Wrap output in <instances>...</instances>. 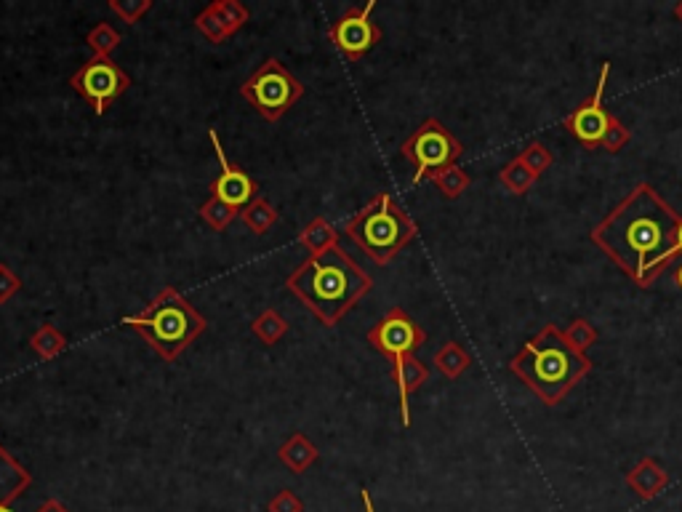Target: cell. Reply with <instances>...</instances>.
<instances>
[{"instance_id":"cell-1","label":"cell","mask_w":682,"mask_h":512,"mask_svg":"<svg viewBox=\"0 0 682 512\" xmlns=\"http://www.w3.org/2000/svg\"><path fill=\"white\" fill-rule=\"evenodd\" d=\"M682 214L669 206L651 184H637L611 214L592 230V243L611 256L637 286H653L659 272L677 256Z\"/></svg>"},{"instance_id":"cell-2","label":"cell","mask_w":682,"mask_h":512,"mask_svg":"<svg viewBox=\"0 0 682 512\" xmlns=\"http://www.w3.org/2000/svg\"><path fill=\"white\" fill-rule=\"evenodd\" d=\"M286 288L323 323L339 326L341 318L373 288V278L341 246L310 256L286 278Z\"/></svg>"},{"instance_id":"cell-3","label":"cell","mask_w":682,"mask_h":512,"mask_svg":"<svg viewBox=\"0 0 682 512\" xmlns=\"http://www.w3.org/2000/svg\"><path fill=\"white\" fill-rule=\"evenodd\" d=\"M509 371L520 376L547 406H557L592 371V360L565 339L563 328L549 323L525 342L509 363Z\"/></svg>"},{"instance_id":"cell-4","label":"cell","mask_w":682,"mask_h":512,"mask_svg":"<svg viewBox=\"0 0 682 512\" xmlns=\"http://www.w3.org/2000/svg\"><path fill=\"white\" fill-rule=\"evenodd\" d=\"M123 326L134 328L160 358L166 363H174L206 331L208 323L176 288L168 286L155 294V299L142 312L126 315Z\"/></svg>"},{"instance_id":"cell-5","label":"cell","mask_w":682,"mask_h":512,"mask_svg":"<svg viewBox=\"0 0 682 512\" xmlns=\"http://www.w3.org/2000/svg\"><path fill=\"white\" fill-rule=\"evenodd\" d=\"M344 232L371 256L373 262L389 264L416 238L419 227L389 192H379L368 206L360 208L344 224Z\"/></svg>"},{"instance_id":"cell-6","label":"cell","mask_w":682,"mask_h":512,"mask_svg":"<svg viewBox=\"0 0 682 512\" xmlns=\"http://www.w3.org/2000/svg\"><path fill=\"white\" fill-rule=\"evenodd\" d=\"M240 96L254 104L264 120H280L304 96L302 80L294 78L283 64L270 56L259 64V70L240 86Z\"/></svg>"},{"instance_id":"cell-7","label":"cell","mask_w":682,"mask_h":512,"mask_svg":"<svg viewBox=\"0 0 682 512\" xmlns=\"http://www.w3.org/2000/svg\"><path fill=\"white\" fill-rule=\"evenodd\" d=\"M461 142L437 118H427L400 147V155L413 163V184L432 179L437 171L456 166L461 158Z\"/></svg>"},{"instance_id":"cell-8","label":"cell","mask_w":682,"mask_h":512,"mask_svg":"<svg viewBox=\"0 0 682 512\" xmlns=\"http://www.w3.org/2000/svg\"><path fill=\"white\" fill-rule=\"evenodd\" d=\"M70 86L94 107L96 115H104L118 96H123L131 86L128 72L110 56H91L83 67L70 78Z\"/></svg>"},{"instance_id":"cell-9","label":"cell","mask_w":682,"mask_h":512,"mask_svg":"<svg viewBox=\"0 0 682 512\" xmlns=\"http://www.w3.org/2000/svg\"><path fill=\"white\" fill-rule=\"evenodd\" d=\"M373 8H376V0H368L365 6L349 8L347 14H341L331 27H328V35H331V43L339 48L344 59L349 62H360L368 51H371L376 43L381 40L379 24L373 22Z\"/></svg>"},{"instance_id":"cell-10","label":"cell","mask_w":682,"mask_h":512,"mask_svg":"<svg viewBox=\"0 0 682 512\" xmlns=\"http://www.w3.org/2000/svg\"><path fill=\"white\" fill-rule=\"evenodd\" d=\"M427 342L424 328L403 310V307H392L376 326L368 331V344L389 360L405 358L419 350L421 344Z\"/></svg>"},{"instance_id":"cell-11","label":"cell","mask_w":682,"mask_h":512,"mask_svg":"<svg viewBox=\"0 0 682 512\" xmlns=\"http://www.w3.org/2000/svg\"><path fill=\"white\" fill-rule=\"evenodd\" d=\"M208 139H211V147H214L219 168H222V174L211 182V195L222 198L227 206L243 211L248 203H254V200L259 198V184H256L243 168L235 166V163L227 158V152H224V144L222 139H219V134H216V128H208Z\"/></svg>"},{"instance_id":"cell-12","label":"cell","mask_w":682,"mask_h":512,"mask_svg":"<svg viewBox=\"0 0 682 512\" xmlns=\"http://www.w3.org/2000/svg\"><path fill=\"white\" fill-rule=\"evenodd\" d=\"M608 75H611V62H603L595 96H592L589 102L581 104L579 110L573 112L571 118L565 120V128H568V131H571V134L576 136L584 147H589V150H597V147H600L605 131H608V126H611L613 115L605 110V104H603Z\"/></svg>"},{"instance_id":"cell-13","label":"cell","mask_w":682,"mask_h":512,"mask_svg":"<svg viewBox=\"0 0 682 512\" xmlns=\"http://www.w3.org/2000/svg\"><path fill=\"white\" fill-rule=\"evenodd\" d=\"M392 379L397 384V395H400V422L403 427H411V406L408 400L416 390H421L429 379V368L421 363L416 355H405V358L392 360Z\"/></svg>"},{"instance_id":"cell-14","label":"cell","mask_w":682,"mask_h":512,"mask_svg":"<svg viewBox=\"0 0 682 512\" xmlns=\"http://www.w3.org/2000/svg\"><path fill=\"white\" fill-rule=\"evenodd\" d=\"M32 486L30 470L24 467L11 451L0 446V512L11 510L16 499H22L24 491Z\"/></svg>"},{"instance_id":"cell-15","label":"cell","mask_w":682,"mask_h":512,"mask_svg":"<svg viewBox=\"0 0 682 512\" xmlns=\"http://www.w3.org/2000/svg\"><path fill=\"white\" fill-rule=\"evenodd\" d=\"M627 486L635 491L640 499H653V496H659L664 488L669 486V472L661 467L656 459H643L640 464H635L632 470L627 472Z\"/></svg>"},{"instance_id":"cell-16","label":"cell","mask_w":682,"mask_h":512,"mask_svg":"<svg viewBox=\"0 0 682 512\" xmlns=\"http://www.w3.org/2000/svg\"><path fill=\"white\" fill-rule=\"evenodd\" d=\"M280 464H286L294 475H302L320 459V448L312 443L304 432H294L291 438L278 448Z\"/></svg>"},{"instance_id":"cell-17","label":"cell","mask_w":682,"mask_h":512,"mask_svg":"<svg viewBox=\"0 0 682 512\" xmlns=\"http://www.w3.org/2000/svg\"><path fill=\"white\" fill-rule=\"evenodd\" d=\"M302 246L310 251V256H320L339 246V232L328 219L315 216L307 227L302 230Z\"/></svg>"},{"instance_id":"cell-18","label":"cell","mask_w":682,"mask_h":512,"mask_svg":"<svg viewBox=\"0 0 682 512\" xmlns=\"http://www.w3.org/2000/svg\"><path fill=\"white\" fill-rule=\"evenodd\" d=\"M67 347H70L67 336H64L59 328L51 326V323H43V326L30 336V350L35 352L40 360H54L56 355H62Z\"/></svg>"},{"instance_id":"cell-19","label":"cell","mask_w":682,"mask_h":512,"mask_svg":"<svg viewBox=\"0 0 682 512\" xmlns=\"http://www.w3.org/2000/svg\"><path fill=\"white\" fill-rule=\"evenodd\" d=\"M278 219H280L278 208L264 198H256L254 203H248V206L240 211V222L246 224L254 235H264L267 230H272V227L278 224Z\"/></svg>"},{"instance_id":"cell-20","label":"cell","mask_w":682,"mask_h":512,"mask_svg":"<svg viewBox=\"0 0 682 512\" xmlns=\"http://www.w3.org/2000/svg\"><path fill=\"white\" fill-rule=\"evenodd\" d=\"M435 366L445 379H459L472 366V358H469V352L459 342H445L435 352Z\"/></svg>"},{"instance_id":"cell-21","label":"cell","mask_w":682,"mask_h":512,"mask_svg":"<svg viewBox=\"0 0 682 512\" xmlns=\"http://www.w3.org/2000/svg\"><path fill=\"white\" fill-rule=\"evenodd\" d=\"M251 334L262 344H278L288 334V320L278 310H264L251 320Z\"/></svg>"},{"instance_id":"cell-22","label":"cell","mask_w":682,"mask_h":512,"mask_svg":"<svg viewBox=\"0 0 682 512\" xmlns=\"http://www.w3.org/2000/svg\"><path fill=\"white\" fill-rule=\"evenodd\" d=\"M198 214H200V219H203V222L216 232H224L232 222H235V219H240L238 208L227 206V203H224L222 198H216V195H208L206 203L198 208Z\"/></svg>"},{"instance_id":"cell-23","label":"cell","mask_w":682,"mask_h":512,"mask_svg":"<svg viewBox=\"0 0 682 512\" xmlns=\"http://www.w3.org/2000/svg\"><path fill=\"white\" fill-rule=\"evenodd\" d=\"M429 182L435 184L437 190L443 192L445 198L448 200H456V198H461L464 192H467V187H469V174L464 171V168H459V166H448V168H443V171H437Z\"/></svg>"},{"instance_id":"cell-24","label":"cell","mask_w":682,"mask_h":512,"mask_svg":"<svg viewBox=\"0 0 682 512\" xmlns=\"http://www.w3.org/2000/svg\"><path fill=\"white\" fill-rule=\"evenodd\" d=\"M208 8L222 19V24L227 27V32H230V38L238 30H243L248 24V19H251L248 8L243 6L240 0H214V3H208Z\"/></svg>"},{"instance_id":"cell-25","label":"cell","mask_w":682,"mask_h":512,"mask_svg":"<svg viewBox=\"0 0 682 512\" xmlns=\"http://www.w3.org/2000/svg\"><path fill=\"white\" fill-rule=\"evenodd\" d=\"M536 179H539V176L533 174V171H528V166H525L520 158L507 163L504 171H501V184H504L512 195H525V192L536 184Z\"/></svg>"},{"instance_id":"cell-26","label":"cell","mask_w":682,"mask_h":512,"mask_svg":"<svg viewBox=\"0 0 682 512\" xmlns=\"http://www.w3.org/2000/svg\"><path fill=\"white\" fill-rule=\"evenodd\" d=\"M120 40H123L120 38V32L115 30L110 22H99L96 27H91L86 35V43L94 56H110L112 51L120 46Z\"/></svg>"},{"instance_id":"cell-27","label":"cell","mask_w":682,"mask_h":512,"mask_svg":"<svg viewBox=\"0 0 682 512\" xmlns=\"http://www.w3.org/2000/svg\"><path fill=\"white\" fill-rule=\"evenodd\" d=\"M107 8L118 16L120 22L136 24L142 22L144 14H150L152 11V0H110Z\"/></svg>"},{"instance_id":"cell-28","label":"cell","mask_w":682,"mask_h":512,"mask_svg":"<svg viewBox=\"0 0 682 512\" xmlns=\"http://www.w3.org/2000/svg\"><path fill=\"white\" fill-rule=\"evenodd\" d=\"M563 334H565V339H568V342H571L573 347H576V350H581V352H587L589 347L597 342V328L584 318L571 320V323L563 328Z\"/></svg>"},{"instance_id":"cell-29","label":"cell","mask_w":682,"mask_h":512,"mask_svg":"<svg viewBox=\"0 0 682 512\" xmlns=\"http://www.w3.org/2000/svg\"><path fill=\"white\" fill-rule=\"evenodd\" d=\"M195 27H198V30L203 32V38H208L211 43H224V40L230 38V32H227V27L222 24V19H219L208 6L195 16Z\"/></svg>"},{"instance_id":"cell-30","label":"cell","mask_w":682,"mask_h":512,"mask_svg":"<svg viewBox=\"0 0 682 512\" xmlns=\"http://www.w3.org/2000/svg\"><path fill=\"white\" fill-rule=\"evenodd\" d=\"M520 160L528 166V171L541 176L549 166H552V152H549L541 142H531L523 152H520Z\"/></svg>"},{"instance_id":"cell-31","label":"cell","mask_w":682,"mask_h":512,"mask_svg":"<svg viewBox=\"0 0 682 512\" xmlns=\"http://www.w3.org/2000/svg\"><path fill=\"white\" fill-rule=\"evenodd\" d=\"M629 139H632V134H629V128L621 123L616 115L611 118V126H608V131H605L603 142H600V150L605 152H619L624 150L629 144Z\"/></svg>"},{"instance_id":"cell-32","label":"cell","mask_w":682,"mask_h":512,"mask_svg":"<svg viewBox=\"0 0 682 512\" xmlns=\"http://www.w3.org/2000/svg\"><path fill=\"white\" fill-rule=\"evenodd\" d=\"M267 510L270 512H304V502L299 496L291 491V488H283L278 494L272 496L267 502Z\"/></svg>"},{"instance_id":"cell-33","label":"cell","mask_w":682,"mask_h":512,"mask_svg":"<svg viewBox=\"0 0 682 512\" xmlns=\"http://www.w3.org/2000/svg\"><path fill=\"white\" fill-rule=\"evenodd\" d=\"M19 291H22V278H19L8 264L0 262V304H6L8 299H14Z\"/></svg>"},{"instance_id":"cell-34","label":"cell","mask_w":682,"mask_h":512,"mask_svg":"<svg viewBox=\"0 0 682 512\" xmlns=\"http://www.w3.org/2000/svg\"><path fill=\"white\" fill-rule=\"evenodd\" d=\"M35 512H70V510H67V507H64V504L59 502V499H46V502L40 504V507Z\"/></svg>"},{"instance_id":"cell-35","label":"cell","mask_w":682,"mask_h":512,"mask_svg":"<svg viewBox=\"0 0 682 512\" xmlns=\"http://www.w3.org/2000/svg\"><path fill=\"white\" fill-rule=\"evenodd\" d=\"M360 499H363V507H365V512H376V510H373L371 491H368V488H360Z\"/></svg>"},{"instance_id":"cell-36","label":"cell","mask_w":682,"mask_h":512,"mask_svg":"<svg viewBox=\"0 0 682 512\" xmlns=\"http://www.w3.org/2000/svg\"><path fill=\"white\" fill-rule=\"evenodd\" d=\"M677 254H682V224H680V232H677Z\"/></svg>"},{"instance_id":"cell-37","label":"cell","mask_w":682,"mask_h":512,"mask_svg":"<svg viewBox=\"0 0 682 512\" xmlns=\"http://www.w3.org/2000/svg\"><path fill=\"white\" fill-rule=\"evenodd\" d=\"M675 16L682 22V3H677V6H675Z\"/></svg>"},{"instance_id":"cell-38","label":"cell","mask_w":682,"mask_h":512,"mask_svg":"<svg viewBox=\"0 0 682 512\" xmlns=\"http://www.w3.org/2000/svg\"><path fill=\"white\" fill-rule=\"evenodd\" d=\"M677 286L682 288V267H680V270H677Z\"/></svg>"}]
</instances>
